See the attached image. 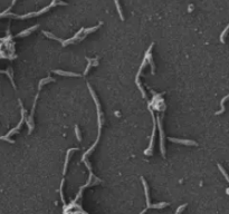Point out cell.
Wrapping results in <instances>:
<instances>
[{
    "mask_svg": "<svg viewBox=\"0 0 229 214\" xmlns=\"http://www.w3.org/2000/svg\"><path fill=\"white\" fill-rule=\"evenodd\" d=\"M54 73L57 74V75H61V76H71V77H79L81 76L79 74H76V73H72V71H64V70H59V69L54 70Z\"/></svg>",
    "mask_w": 229,
    "mask_h": 214,
    "instance_id": "obj_6",
    "label": "cell"
},
{
    "mask_svg": "<svg viewBox=\"0 0 229 214\" xmlns=\"http://www.w3.org/2000/svg\"><path fill=\"white\" fill-rule=\"evenodd\" d=\"M37 27H38L37 25H36V26H33V27H30V28H28V29H26V30L21 31V32H19V34L17 35V37H24V36L29 35L31 31H34V30H36V29H37Z\"/></svg>",
    "mask_w": 229,
    "mask_h": 214,
    "instance_id": "obj_7",
    "label": "cell"
},
{
    "mask_svg": "<svg viewBox=\"0 0 229 214\" xmlns=\"http://www.w3.org/2000/svg\"><path fill=\"white\" fill-rule=\"evenodd\" d=\"M157 122H158V126H159V131H160V137H161V152H162V155L164 156L165 155V151H164V134H163V128L162 125H161V118L157 116Z\"/></svg>",
    "mask_w": 229,
    "mask_h": 214,
    "instance_id": "obj_3",
    "label": "cell"
},
{
    "mask_svg": "<svg viewBox=\"0 0 229 214\" xmlns=\"http://www.w3.org/2000/svg\"><path fill=\"white\" fill-rule=\"evenodd\" d=\"M0 74H6V75H8V76H9V78H10L11 83H12V85H14V87L16 88V85L14 84V80H12V69H11V68H9V69H8V71H7V70H0Z\"/></svg>",
    "mask_w": 229,
    "mask_h": 214,
    "instance_id": "obj_10",
    "label": "cell"
},
{
    "mask_svg": "<svg viewBox=\"0 0 229 214\" xmlns=\"http://www.w3.org/2000/svg\"><path fill=\"white\" fill-rule=\"evenodd\" d=\"M19 105H20V107H21V119H20V122L18 123V125H17L15 128L10 129L6 136H1V137H0V139H2V141H7V142L11 143V144H12V143H15V142H14L12 139H10L9 137H10L11 135H14L15 133H17L19 129H20V127L22 126V124H24V121H25V109H24V107H22V104H21L20 99H19Z\"/></svg>",
    "mask_w": 229,
    "mask_h": 214,
    "instance_id": "obj_1",
    "label": "cell"
},
{
    "mask_svg": "<svg viewBox=\"0 0 229 214\" xmlns=\"http://www.w3.org/2000/svg\"><path fill=\"white\" fill-rule=\"evenodd\" d=\"M218 168H219V169H220V172L222 173V175H224V176H225V178L227 180V182H228V183H229V175H228V174H227V172L225 171V168L222 167V166H221L220 164H218Z\"/></svg>",
    "mask_w": 229,
    "mask_h": 214,
    "instance_id": "obj_14",
    "label": "cell"
},
{
    "mask_svg": "<svg viewBox=\"0 0 229 214\" xmlns=\"http://www.w3.org/2000/svg\"><path fill=\"white\" fill-rule=\"evenodd\" d=\"M228 98H229V94L221 99V102H220V107H221V109L218 111V112H216V115H220V114H222V113L225 112V103L228 101Z\"/></svg>",
    "mask_w": 229,
    "mask_h": 214,
    "instance_id": "obj_8",
    "label": "cell"
},
{
    "mask_svg": "<svg viewBox=\"0 0 229 214\" xmlns=\"http://www.w3.org/2000/svg\"><path fill=\"white\" fill-rule=\"evenodd\" d=\"M75 133H76V137L78 139V142H81L82 141V136H81V132H79V129H78V126L75 125Z\"/></svg>",
    "mask_w": 229,
    "mask_h": 214,
    "instance_id": "obj_15",
    "label": "cell"
},
{
    "mask_svg": "<svg viewBox=\"0 0 229 214\" xmlns=\"http://www.w3.org/2000/svg\"><path fill=\"white\" fill-rule=\"evenodd\" d=\"M114 2H115V6H116L117 11H118V14H120V17H121V20H124V16H123L122 10H121V6H120V2H118V0H114Z\"/></svg>",
    "mask_w": 229,
    "mask_h": 214,
    "instance_id": "obj_13",
    "label": "cell"
},
{
    "mask_svg": "<svg viewBox=\"0 0 229 214\" xmlns=\"http://www.w3.org/2000/svg\"><path fill=\"white\" fill-rule=\"evenodd\" d=\"M54 80H55V79L51 78V77H46L44 79H41L40 82H39V84H38V90H40L43 85H45V84H47V83H49V82H54Z\"/></svg>",
    "mask_w": 229,
    "mask_h": 214,
    "instance_id": "obj_9",
    "label": "cell"
},
{
    "mask_svg": "<svg viewBox=\"0 0 229 214\" xmlns=\"http://www.w3.org/2000/svg\"><path fill=\"white\" fill-rule=\"evenodd\" d=\"M187 208V204H182V205H180L178 209H177V212H176V214H180L181 212H182L183 210Z\"/></svg>",
    "mask_w": 229,
    "mask_h": 214,
    "instance_id": "obj_16",
    "label": "cell"
},
{
    "mask_svg": "<svg viewBox=\"0 0 229 214\" xmlns=\"http://www.w3.org/2000/svg\"><path fill=\"white\" fill-rule=\"evenodd\" d=\"M141 181H142L143 187H144V192H145V199H147V206H148V209H162V208H165L167 205H169V204L165 203V202L160 203V204H154V205H151V203H150V197H149V191H148V185H147V182H145V180H144L143 177H141Z\"/></svg>",
    "mask_w": 229,
    "mask_h": 214,
    "instance_id": "obj_2",
    "label": "cell"
},
{
    "mask_svg": "<svg viewBox=\"0 0 229 214\" xmlns=\"http://www.w3.org/2000/svg\"><path fill=\"white\" fill-rule=\"evenodd\" d=\"M169 141L174 143H179V144H183V145H197V143L194 142V141H188V139H180V138L169 137Z\"/></svg>",
    "mask_w": 229,
    "mask_h": 214,
    "instance_id": "obj_5",
    "label": "cell"
},
{
    "mask_svg": "<svg viewBox=\"0 0 229 214\" xmlns=\"http://www.w3.org/2000/svg\"><path fill=\"white\" fill-rule=\"evenodd\" d=\"M86 59H87V66H86V68H85L84 75H87V73L90 70V68L93 66V61H94V59H91V58H86Z\"/></svg>",
    "mask_w": 229,
    "mask_h": 214,
    "instance_id": "obj_12",
    "label": "cell"
},
{
    "mask_svg": "<svg viewBox=\"0 0 229 214\" xmlns=\"http://www.w3.org/2000/svg\"><path fill=\"white\" fill-rule=\"evenodd\" d=\"M153 47V44L150 45V47L148 48V50L145 52V60L148 61L149 64L151 65V70H152V74H154V69H155V66H154V64H153V59H152V55H151V49H152Z\"/></svg>",
    "mask_w": 229,
    "mask_h": 214,
    "instance_id": "obj_4",
    "label": "cell"
},
{
    "mask_svg": "<svg viewBox=\"0 0 229 214\" xmlns=\"http://www.w3.org/2000/svg\"><path fill=\"white\" fill-rule=\"evenodd\" d=\"M228 32H229V24H228V26L225 28V30L221 32V35H220V41H221L222 44H225V37H226V35H227Z\"/></svg>",
    "mask_w": 229,
    "mask_h": 214,
    "instance_id": "obj_11",
    "label": "cell"
}]
</instances>
